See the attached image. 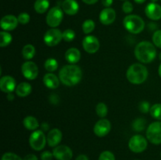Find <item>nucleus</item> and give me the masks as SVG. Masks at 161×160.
<instances>
[{
    "mask_svg": "<svg viewBox=\"0 0 161 160\" xmlns=\"http://www.w3.org/2000/svg\"><path fill=\"white\" fill-rule=\"evenodd\" d=\"M43 83L49 89H54L59 86L60 79L54 74L47 73L43 77Z\"/></svg>",
    "mask_w": 161,
    "mask_h": 160,
    "instance_id": "obj_21",
    "label": "nucleus"
},
{
    "mask_svg": "<svg viewBox=\"0 0 161 160\" xmlns=\"http://www.w3.org/2000/svg\"><path fill=\"white\" fill-rule=\"evenodd\" d=\"M82 28H83V31L85 34H90V33L92 32L93 31L95 28V23H94V20H86L83 22V25H82Z\"/></svg>",
    "mask_w": 161,
    "mask_h": 160,
    "instance_id": "obj_29",
    "label": "nucleus"
},
{
    "mask_svg": "<svg viewBox=\"0 0 161 160\" xmlns=\"http://www.w3.org/2000/svg\"><path fill=\"white\" fill-rule=\"evenodd\" d=\"M23 125L27 130H36L39 127V122L34 116H27L24 119Z\"/></svg>",
    "mask_w": 161,
    "mask_h": 160,
    "instance_id": "obj_23",
    "label": "nucleus"
},
{
    "mask_svg": "<svg viewBox=\"0 0 161 160\" xmlns=\"http://www.w3.org/2000/svg\"><path fill=\"white\" fill-rule=\"evenodd\" d=\"M47 140L50 147H57L62 140V133L59 129H53L48 133Z\"/></svg>",
    "mask_w": 161,
    "mask_h": 160,
    "instance_id": "obj_18",
    "label": "nucleus"
},
{
    "mask_svg": "<svg viewBox=\"0 0 161 160\" xmlns=\"http://www.w3.org/2000/svg\"><path fill=\"white\" fill-rule=\"evenodd\" d=\"M138 109L142 113H147L148 111H150V106H149V103L147 101H142L138 105Z\"/></svg>",
    "mask_w": 161,
    "mask_h": 160,
    "instance_id": "obj_37",
    "label": "nucleus"
},
{
    "mask_svg": "<svg viewBox=\"0 0 161 160\" xmlns=\"http://www.w3.org/2000/svg\"><path fill=\"white\" fill-rule=\"evenodd\" d=\"M125 1H126V0H125Z\"/></svg>",
    "mask_w": 161,
    "mask_h": 160,
    "instance_id": "obj_50",
    "label": "nucleus"
},
{
    "mask_svg": "<svg viewBox=\"0 0 161 160\" xmlns=\"http://www.w3.org/2000/svg\"><path fill=\"white\" fill-rule=\"evenodd\" d=\"M12 40V35L7 31H3L0 32V46L1 47H6L9 45Z\"/></svg>",
    "mask_w": 161,
    "mask_h": 160,
    "instance_id": "obj_26",
    "label": "nucleus"
},
{
    "mask_svg": "<svg viewBox=\"0 0 161 160\" xmlns=\"http://www.w3.org/2000/svg\"><path fill=\"white\" fill-rule=\"evenodd\" d=\"M23 160H38V158L34 154H28L24 158Z\"/></svg>",
    "mask_w": 161,
    "mask_h": 160,
    "instance_id": "obj_40",
    "label": "nucleus"
},
{
    "mask_svg": "<svg viewBox=\"0 0 161 160\" xmlns=\"http://www.w3.org/2000/svg\"><path fill=\"white\" fill-rule=\"evenodd\" d=\"M151 1V3H157V1H158V0H150Z\"/></svg>",
    "mask_w": 161,
    "mask_h": 160,
    "instance_id": "obj_48",
    "label": "nucleus"
},
{
    "mask_svg": "<svg viewBox=\"0 0 161 160\" xmlns=\"http://www.w3.org/2000/svg\"><path fill=\"white\" fill-rule=\"evenodd\" d=\"M149 112L153 119L161 121V104H155L153 105Z\"/></svg>",
    "mask_w": 161,
    "mask_h": 160,
    "instance_id": "obj_28",
    "label": "nucleus"
},
{
    "mask_svg": "<svg viewBox=\"0 0 161 160\" xmlns=\"http://www.w3.org/2000/svg\"><path fill=\"white\" fill-rule=\"evenodd\" d=\"M17 88L16 81L12 76L6 75V76L2 77L0 79V89L3 93H13L14 89Z\"/></svg>",
    "mask_w": 161,
    "mask_h": 160,
    "instance_id": "obj_15",
    "label": "nucleus"
},
{
    "mask_svg": "<svg viewBox=\"0 0 161 160\" xmlns=\"http://www.w3.org/2000/svg\"><path fill=\"white\" fill-rule=\"evenodd\" d=\"M148 72L147 68L143 64H133L128 67L127 71V78L130 83L135 85H139L146 82L147 79Z\"/></svg>",
    "mask_w": 161,
    "mask_h": 160,
    "instance_id": "obj_3",
    "label": "nucleus"
},
{
    "mask_svg": "<svg viewBox=\"0 0 161 160\" xmlns=\"http://www.w3.org/2000/svg\"><path fill=\"white\" fill-rule=\"evenodd\" d=\"M17 19H18V22L20 24L25 25L29 23L30 16L29 14L27 13H20L18 15Z\"/></svg>",
    "mask_w": 161,
    "mask_h": 160,
    "instance_id": "obj_35",
    "label": "nucleus"
},
{
    "mask_svg": "<svg viewBox=\"0 0 161 160\" xmlns=\"http://www.w3.org/2000/svg\"><path fill=\"white\" fill-rule=\"evenodd\" d=\"M146 136L153 144H161V122H154L149 125L146 130Z\"/></svg>",
    "mask_w": 161,
    "mask_h": 160,
    "instance_id": "obj_7",
    "label": "nucleus"
},
{
    "mask_svg": "<svg viewBox=\"0 0 161 160\" xmlns=\"http://www.w3.org/2000/svg\"><path fill=\"white\" fill-rule=\"evenodd\" d=\"M53 155L58 160H71L73 153L72 149L68 146L59 145L53 148Z\"/></svg>",
    "mask_w": 161,
    "mask_h": 160,
    "instance_id": "obj_13",
    "label": "nucleus"
},
{
    "mask_svg": "<svg viewBox=\"0 0 161 160\" xmlns=\"http://www.w3.org/2000/svg\"><path fill=\"white\" fill-rule=\"evenodd\" d=\"M21 72L25 78L28 80H34L39 75V69L34 62L26 61L22 64Z\"/></svg>",
    "mask_w": 161,
    "mask_h": 160,
    "instance_id": "obj_10",
    "label": "nucleus"
},
{
    "mask_svg": "<svg viewBox=\"0 0 161 160\" xmlns=\"http://www.w3.org/2000/svg\"><path fill=\"white\" fill-rule=\"evenodd\" d=\"M111 130V123L106 119H102L96 122L94 126V133L99 137L106 136Z\"/></svg>",
    "mask_w": 161,
    "mask_h": 160,
    "instance_id": "obj_12",
    "label": "nucleus"
},
{
    "mask_svg": "<svg viewBox=\"0 0 161 160\" xmlns=\"http://www.w3.org/2000/svg\"><path fill=\"white\" fill-rule=\"evenodd\" d=\"M63 39L65 42H72L75 37V31L72 29H66L63 31Z\"/></svg>",
    "mask_w": 161,
    "mask_h": 160,
    "instance_id": "obj_32",
    "label": "nucleus"
},
{
    "mask_svg": "<svg viewBox=\"0 0 161 160\" xmlns=\"http://www.w3.org/2000/svg\"><path fill=\"white\" fill-rule=\"evenodd\" d=\"M63 10L58 6L51 8L47 15V24L50 28H55L59 26L63 20Z\"/></svg>",
    "mask_w": 161,
    "mask_h": 160,
    "instance_id": "obj_6",
    "label": "nucleus"
},
{
    "mask_svg": "<svg viewBox=\"0 0 161 160\" xmlns=\"http://www.w3.org/2000/svg\"><path fill=\"white\" fill-rule=\"evenodd\" d=\"M82 70L78 65H64L59 72V79L67 86H73L78 84L82 79Z\"/></svg>",
    "mask_w": 161,
    "mask_h": 160,
    "instance_id": "obj_1",
    "label": "nucleus"
},
{
    "mask_svg": "<svg viewBox=\"0 0 161 160\" xmlns=\"http://www.w3.org/2000/svg\"><path fill=\"white\" fill-rule=\"evenodd\" d=\"M82 1L87 5H93V4H95L96 3H97L98 0H82Z\"/></svg>",
    "mask_w": 161,
    "mask_h": 160,
    "instance_id": "obj_43",
    "label": "nucleus"
},
{
    "mask_svg": "<svg viewBox=\"0 0 161 160\" xmlns=\"http://www.w3.org/2000/svg\"><path fill=\"white\" fill-rule=\"evenodd\" d=\"M50 6L49 0H36L34 4V9L36 13L42 14L47 11Z\"/></svg>",
    "mask_w": 161,
    "mask_h": 160,
    "instance_id": "obj_24",
    "label": "nucleus"
},
{
    "mask_svg": "<svg viewBox=\"0 0 161 160\" xmlns=\"http://www.w3.org/2000/svg\"><path fill=\"white\" fill-rule=\"evenodd\" d=\"M2 160H23L19 155L12 152H6L2 157Z\"/></svg>",
    "mask_w": 161,
    "mask_h": 160,
    "instance_id": "obj_36",
    "label": "nucleus"
},
{
    "mask_svg": "<svg viewBox=\"0 0 161 160\" xmlns=\"http://www.w3.org/2000/svg\"><path fill=\"white\" fill-rule=\"evenodd\" d=\"M62 10L66 14L73 16L78 13L80 6L75 0H64L62 3Z\"/></svg>",
    "mask_w": 161,
    "mask_h": 160,
    "instance_id": "obj_19",
    "label": "nucleus"
},
{
    "mask_svg": "<svg viewBox=\"0 0 161 160\" xmlns=\"http://www.w3.org/2000/svg\"><path fill=\"white\" fill-rule=\"evenodd\" d=\"M63 32L58 28H50L45 33L43 41L48 46H55L61 42L63 39Z\"/></svg>",
    "mask_w": 161,
    "mask_h": 160,
    "instance_id": "obj_9",
    "label": "nucleus"
},
{
    "mask_svg": "<svg viewBox=\"0 0 161 160\" xmlns=\"http://www.w3.org/2000/svg\"><path fill=\"white\" fill-rule=\"evenodd\" d=\"M98 160H116V158L113 152L109 151H105L100 154Z\"/></svg>",
    "mask_w": 161,
    "mask_h": 160,
    "instance_id": "obj_33",
    "label": "nucleus"
},
{
    "mask_svg": "<svg viewBox=\"0 0 161 160\" xmlns=\"http://www.w3.org/2000/svg\"><path fill=\"white\" fill-rule=\"evenodd\" d=\"M41 128H42V130H43L44 132L47 131L49 130V125L47 123V122H43L41 125Z\"/></svg>",
    "mask_w": 161,
    "mask_h": 160,
    "instance_id": "obj_44",
    "label": "nucleus"
},
{
    "mask_svg": "<svg viewBox=\"0 0 161 160\" xmlns=\"http://www.w3.org/2000/svg\"><path fill=\"white\" fill-rule=\"evenodd\" d=\"M128 146L131 152L135 153H141L147 147V140L142 135H135L129 141Z\"/></svg>",
    "mask_w": 161,
    "mask_h": 160,
    "instance_id": "obj_8",
    "label": "nucleus"
},
{
    "mask_svg": "<svg viewBox=\"0 0 161 160\" xmlns=\"http://www.w3.org/2000/svg\"><path fill=\"white\" fill-rule=\"evenodd\" d=\"M96 113L100 118H105L108 114V107L105 103H98L96 106Z\"/></svg>",
    "mask_w": 161,
    "mask_h": 160,
    "instance_id": "obj_30",
    "label": "nucleus"
},
{
    "mask_svg": "<svg viewBox=\"0 0 161 160\" xmlns=\"http://www.w3.org/2000/svg\"><path fill=\"white\" fill-rule=\"evenodd\" d=\"M65 59L69 64H75L76 63H78L80 61V58H81V53L80 51L77 48H72L69 49L67 51L65 52Z\"/></svg>",
    "mask_w": 161,
    "mask_h": 160,
    "instance_id": "obj_20",
    "label": "nucleus"
},
{
    "mask_svg": "<svg viewBox=\"0 0 161 160\" xmlns=\"http://www.w3.org/2000/svg\"><path fill=\"white\" fill-rule=\"evenodd\" d=\"M7 99L9 100H14V95L12 93H7Z\"/></svg>",
    "mask_w": 161,
    "mask_h": 160,
    "instance_id": "obj_45",
    "label": "nucleus"
},
{
    "mask_svg": "<svg viewBox=\"0 0 161 160\" xmlns=\"http://www.w3.org/2000/svg\"></svg>",
    "mask_w": 161,
    "mask_h": 160,
    "instance_id": "obj_51",
    "label": "nucleus"
},
{
    "mask_svg": "<svg viewBox=\"0 0 161 160\" xmlns=\"http://www.w3.org/2000/svg\"><path fill=\"white\" fill-rule=\"evenodd\" d=\"M158 73H159V75H160V78H161V64H160V67H159V69H158Z\"/></svg>",
    "mask_w": 161,
    "mask_h": 160,
    "instance_id": "obj_47",
    "label": "nucleus"
},
{
    "mask_svg": "<svg viewBox=\"0 0 161 160\" xmlns=\"http://www.w3.org/2000/svg\"><path fill=\"white\" fill-rule=\"evenodd\" d=\"M123 24L125 29L132 34L141 33L145 28V22L143 19L139 16L134 14L127 16L124 19Z\"/></svg>",
    "mask_w": 161,
    "mask_h": 160,
    "instance_id": "obj_4",
    "label": "nucleus"
},
{
    "mask_svg": "<svg viewBox=\"0 0 161 160\" xmlns=\"http://www.w3.org/2000/svg\"><path fill=\"white\" fill-rule=\"evenodd\" d=\"M113 3V0H102V3L105 7L108 8L112 6Z\"/></svg>",
    "mask_w": 161,
    "mask_h": 160,
    "instance_id": "obj_41",
    "label": "nucleus"
},
{
    "mask_svg": "<svg viewBox=\"0 0 161 160\" xmlns=\"http://www.w3.org/2000/svg\"><path fill=\"white\" fill-rule=\"evenodd\" d=\"M116 11L112 8H105L99 14V20L104 25H109L116 20Z\"/></svg>",
    "mask_w": 161,
    "mask_h": 160,
    "instance_id": "obj_14",
    "label": "nucleus"
},
{
    "mask_svg": "<svg viewBox=\"0 0 161 160\" xmlns=\"http://www.w3.org/2000/svg\"><path fill=\"white\" fill-rule=\"evenodd\" d=\"M47 140L42 130H34L29 137V144L35 151H41L45 147Z\"/></svg>",
    "mask_w": 161,
    "mask_h": 160,
    "instance_id": "obj_5",
    "label": "nucleus"
},
{
    "mask_svg": "<svg viewBox=\"0 0 161 160\" xmlns=\"http://www.w3.org/2000/svg\"><path fill=\"white\" fill-rule=\"evenodd\" d=\"M44 67L50 72H55L58 67V63L54 58H49L44 63Z\"/></svg>",
    "mask_w": 161,
    "mask_h": 160,
    "instance_id": "obj_27",
    "label": "nucleus"
},
{
    "mask_svg": "<svg viewBox=\"0 0 161 160\" xmlns=\"http://www.w3.org/2000/svg\"><path fill=\"white\" fill-rule=\"evenodd\" d=\"M153 42L156 46L161 49V30H157L153 35Z\"/></svg>",
    "mask_w": 161,
    "mask_h": 160,
    "instance_id": "obj_34",
    "label": "nucleus"
},
{
    "mask_svg": "<svg viewBox=\"0 0 161 160\" xmlns=\"http://www.w3.org/2000/svg\"><path fill=\"white\" fill-rule=\"evenodd\" d=\"M135 55L137 60L142 63L149 64L157 56V50L153 43L148 41H142L136 45L135 49Z\"/></svg>",
    "mask_w": 161,
    "mask_h": 160,
    "instance_id": "obj_2",
    "label": "nucleus"
},
{
    "mask_svg": "<svg viewBox=\"0 0 161 160\" xmlns=\"http://www.w3.org/2000/svg\"><path fill=\"white\" fill-rule=\"evenodd\" d=\"M35 54H36V48L34 45H31V44H28L25 45L23 47L22 50V55L23 57L26 60H31L34 57Z\"/></svg>",
    "mask_w": 161,
    "mask_h": 160,
    "instance_id": "obj_25",
    "label": "nucleus"
},
{
    "mask_svg": "<svg viewBox=\"0 0 161 160\" xmlns=\"http://www.w3.org/2000/svg\"><path fill=\"white\" fill-rule=\"evenodd\" d=\"M122 9H123V11H124L125 13H130L133 11L134 7H133V5H132V3H130V2L125 1L124 3V4H123Z\"/></svg>",
    "mask_w": 161,
    "mask_h": 160,
    "instance_id": "obj_38",
    "label": "nucleus"
},
{
    "mask_svg": "<svg viewBox=\"0 0 161 160\" xmlns=\"http://www.w3.org/2000/svg\"><path fill=\"white\" fill-rule=\"evenodd\" d=\"M145 13L148 18L153 20H158L161 19V6L157 3H149L145 9Z\"/></svg>",
    "mask_w": 161,
    "mask_h": 160,
    "instance_id": "obj_16",
    "label": "nucleus"
},
{
    "mask_svg": "<svg viewBox=\"0 0 161 160\" xmlns=\"http://www.w3.org/2000/svg\"><path fill=\"white\" fill-rule=\"evenodd\" d=\"M83 47L88 53H94L100 48V42L97 38L94 35H87L83 39Z\"/></svg>",
    "mask_w": 161,
    "mask_h": 160,
    "instance_id": "obj_11",
    "label": "nucleus"
},
{
    "mask_svg": "<svg viewBox=\"0 0 161 160\" xmlns=\"http://www.w3.org/2000/svg\"><path fill=\"white\" fill-rule=\"evenodd\" d=\"M31 90H32V88H31V85L28 83L24 82V83H20L18 86H17V88H16V93L19 97H25L29 95L31 93Z\"/></svg>",
    "mask_w": 161,
    "mask_h": 160,
    "instance_id": "obj_22",
    "label": "nucleus"
},
{
    "mask_svg": "<svg viewBox=\"0 0 161 160\" xmlns=\"http://www.w3.org/2000/svg\"><path fill=\"white\" fill-rule=\"evenodd\" d=\"M146 121L143 119H137L133 122V128L135 131H142L146 128Z\"/></svg>",
    "mask_w": 161,
    "mask_h": 160,
    "instance_id": "obj_31",
    "label": "nucleus"
},
{
    "mask_svg": "<svg viewBox=\"0 0 161 160\" xmlns=\"http://www.w3.org/2000/svg\"><path fill=\"white\" fill-rule=\"evenodd\" d=\"M18 19L14 15H6L2 18L0 25L2 29L5 30L6 31H13L15 29L18 24Z\"/></svg>",
    "mask_w": 161,
    "mask_h": 160,
    "instance_id": "obj_17",
    "label": "nucleus"
},
{
    "mask_svg": "<svg viewBox=\"0 0 161 160\" xmlns=\"http://www.w3.org/2000/svg\"><path fill=\"white\" fill-rule=\"evenodd\" d=\"M160 56V61H161V53H160V56Z\"/></svg>",
    "mask_w": 161,
    "mask_h": 160,
    "instance_id": "obj_49",
    "label": "nucleus"
},
{
    "mask_svg": "<svg viewBox=\"0 0 161 160\" xmlns=\"http://www.w3.org/2000/svg\"><path fill=\"white\" fill-rule=\"evenodd\" d=\"M146 0H135V3H139V4H142V3H144Z\"/></svg>",
    "mask_w": 161,
    "mask_h": 160,
    "instance_id": "obj_46",
    "label": "nucleus"
},
{
    "mask_svg": "<svg viewBox=\"0 0 161 160\" xmlns=\"http://www.w3.org/2000/svg\"><path fill=\"white\" fill-rule=\"evenodd\" d=\"M53 158V152H50L49 151H46V152H42L41 154V159L42 160H52Z\"/></svg>",
    "mask_w": 161,
    "mask_h": 160,
    "instance_id": "obj_39",
    "label": "nucleus"
},
{
    "mask_svg": "<svg viewBox=\"0 0 161 160\" xmlns=\"http://www.w3.org/2000/svg\"><path fill=\"white\" fill-rule=\"evenodd\" d=\"M75 160H89V158L86 155H80L76 157Z\"/></svg>",
    "mask_w": 161,
    "mask_h": 160,
    "instance_id": "obj_42",
    "label": "nucleus"
}]
</instances>
